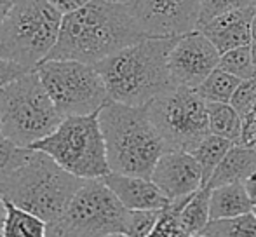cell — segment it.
Masks as SVG:
<instances>
[{"label":"cell","mask_w":256,"mask_h":237,"mask_svg":"<svg viewBox=\"0 0 256 237\" xmlns=\"http://www.w3.org/2000/svg\"><path fill=\"white\" fill-rule=\"evenodd\" d=\"M30 154L32 148L16 145L10 140H7L6 136L0 134V180H4L14 170L23 166L30 157Z\"/></svg>","instance_id":"cell-26"},{"label":"cell","mask_w":256,"mask_h":237,"mask_svg":"<svg viewBox=\"0 0 256 237\" xmlns=\"http://www.w3.org/2000/svg\"><path fill=\"white\" fill-rule=\"evenodd\" d=\"M0 134L24 148H32L49 136L63 120L37 70L28 72L0 91Z\"/></svg>","instance_id":"cell-6"},{"label":"cell","mask_w":256,"mask_h":237,"mask_svg":"<svg viewBox=\"0 0 256 237\" xmlns=\"http://www.w3.org/2000/svg\"><path fill=\"white\" fill-rule=\"evenodd\" d=\"M146 38L128 4L91 0L61 21L58 42L48 60H74L96 64L124 48Z\"/></svg>","instance_id":"cell-1"},{"label":"cell","mask_w":256,"mask_h":237,"mask_svg":"<svg viewBox=\"0 0 256 237\" xmlns=\"http://www.w3.org/2000/svg\"><path fill=\"white\" fill-rule=\"evenodd\" d=\"M48 222L6 200V220L2 227V237H48Z\"/></svg>","instance_id":"cell-19"},{"label":"cell","mask_w":256,"mask_h":237,"mask_svg":"<svg viewBox=\"0 0 256 237\" xmlns=\"http://www.w3.org/2000/svg\"><path fill=\"white\" fill-rule=\"evenodd\" d=\"M244 188H246L248 197H250V200L253 202V208H254L256 206V171L251 176H248L244 180Z\"/></svg>","instance_id":"cell-32"},{"label":"cell","mask_w":256,"mask_h":237,"mask_svg":"<svg viewBox=\"0 0 256 237\" xmlns=\"http://www.w3.org/2000/svg\"><path fill=\"white\" fill-rule=\"evenodd\" d=\"M209 131L232 143H240L242 138V118L230 103H208Z\"/></svg>","instance_id":"cell-21"},{"label":"cell","mask_w":256,"mask_h":237,"mask_svg":"<svg viewBox=\"0 0 256 237\" xmlns=\"http://www.w3.org/2000/svg\"><path fill=\"white\" fill-rule=\"evenodd\" d=\"M234 145H236V143H232L230 140L209 132L206 138L200 140V142L190 150V154L196 157L200 170H202L204 185L209 182L212 173L218 170V166L222 164V160L225 159L226 154L230 152V148H232Z\"/></svg>","instance_id":"cell-20"},{"label":"cell","mask_w":256,"mask_h":237,"mask_svg":"<svg viewBox=\"0 0 256 237\" xmlns=\"http://www.w3.org/2000/svg\"><path fill=\"white\" fill-rule=\"evenodd\" d=\"M61 21L63 14L48 0H14L0 26V58L35 70L56 46Z\"/></svg>","instance_id":"cell-5"},{"label":"cell","mask_w":256,"mask_h":237,"mask_svg":"<svg viewBox=\"0 0 256 237\" xmlns=\"http://www.w3.org/2000/svg\"><path fill=\"white\" fill-rule=\"evenodd\" d=\"M102 180L129 211L164 210L171 202L150 178L108 173Z\"/></svg>","instance_id":"cell-15"},{"label":"cell","mask_w":256,"mask_h":237,"mask_svg":"<svg viewBox=\"0 0 256 237\" xmlns=\"http://www.w3.org/2000/svg\"><path fill=\"white\" fill-rule=\"evenodd\" d=\"M150 180L166 194L169 200L186 197L204 186L199 162L190 152L169 150L157 160Z\"/></svg>","instance_id":"cell-13"},{"label":"cell","mask_w":256,"mask_h":237,"mask_svg":"<svg viewBox=\"0 0 256 237\" xmlns=\"http://www.w3.org/2000/svg\"><path fill=\"white\" fill-rule=\"evenodd\" d=\"M248 7H256V0H202V14H200L199 26L220 14L237 9H248Z\"/></svg>","instance_id":"cell-29"},{"label":"cell","mask_w":256,"mask_h":237,"mask_svg":"<svg viewBox=\"0 0 256 237\" xmlns=\"http://www.w3.org/2000/svg\"><path fill=\"white\" fill-rule=\"evenodd\" d=\"M28 72H32L30 68L16 63V61L0 58V91L4 88H7L9 84H12L14 80L21 78L23 75H26Z\"/></svg>","instance_id":"cell-30"},{"label":"cell","mask_w":256,"mask_h":237,"mask_svg":"<svg viewBox=\"0 0 256 237\" xmlns=\"http://www.w3.org/2000/svg\"><path fill=\"white\" fill-rule=\"evenodd\" d=\"M218 68L228 72V74L236 75L240 80H248V78L256 77V66L253 61V52H251V46H242V48L232 49L222 54L218 63Z\"/></svg>","instance_id":"cell-24"},{"label":"cell","mask_w":256,"mask_h":237,"mask_svg":"<svg viewBox=\"0 0 256 237\" xmlns=\"http://www.w3.org/2000/svg\"><path fill=\"white\" fill-rule=\"evenodd\" d=\"M106 237H128V236H124V234H114V236H106Z\"/></svg>","instance_id":"cell-38"},{"label":"cell","mask_w":256,"mask_h":237,"mask_svg":"<svg viewBox=\"0 0 256 237\" xmlns=\"http://www.w3.org/2000/svg\"><path fill=\"white\" fill-rule=\"evenodd\" d=\"M100 126L112 173L150 178L157 160L169 152L145 106L110 102L100 110Z\"/></svg>","instance_id":"cell-3"},{"label":"cell","mask_w":256,"mask_h":237,"mask_svg":"<svg viewBox=\"0 0 256 237\" xmlns=\"http://www.w3.org/2000/svg\"><path fill=\"white\" fill-rule=\"evenodd\" d=\"M35 70L61 117L96 114L112 102L94 64L74 60H46Z\"/></svg>","instance_id":"cell-9"},{"label":"cell","mask_w":256,"mask_h":237,"mask_svg":"<svg viewBox=\"0 0 256 237\" xmlns=\"http://www.w3.org/2000/svg\"><path fill=\"white\" fill-rule=\"evenodd\" d=\"M150 118L169 150L190 152L209 134L208 103L196 89L174 88L158 94L146 105Z\"/></svg>","instance_id":"cell-10"},{"label":"cell","mask_w":256,"mask_h":237,"mask_svg":"<svg viewBox=\"0 0 256 237\" xmlns=\"http://www.w3.org/2000/svg\"><path fill=\"white\" fill-rule=\"evenodd\" d=\"M162 214V210H136L129 211L128 216V237H148L150 232L155 228L158 218Z\"/></svg>","instance_id":"cell-27"},{"label":"cell","mask_w":256,"mask_h":237,"mask_svg":"<svg viewBox=\"0 0 256 237\" xmlns=\"http://www.w3.org/2000/svg\"><path fill=\"white\" fill-rule=\"evenodd\" d=\"M4 220H6V200H4L2 194H0V237H2Z\"/></svg>","instance_id":"cell-34"},{"label":"cell","mask_w":256,"mask_h":237,"mask_svg":"<svg viewBox=\"0 0 256 237\" xmlns=\"http://www.w3.org/2000/svg\"><path fill=\"white\" fill-rule=\"evenodd\" d=\"M110 2H117V4H128L129 0H110Z\"/></svg>","instance_id":"cell-37"},{"label":"cell","mask_w":256,"mask_h":237,"mask_svg":"<svg viewBox=\"0 0 256 237\" xmlns=\"http://www.w3.org/2000/svg\"><path fill=\"white\" fill-rule=\"evenodd\" d=\"M84 182L63 170L48 154L32 148L23 166L0 180V194L10 204L52 224L66 211Z\"/></svg>","instance_id":"cell-4"},{"label":"cell","mask_w":256,"mask_h":237,"mask_svg":"<svg viewBox=\"0 0 256 237\" xmlns=\"http://www.w3.org/2000/svg\"><path fill=\"white\" fill-rule=\"evenodd\" d=\"M32 148L48 154L63 170L80 180H102L112 173L100 112L63 117L51 134Z\"/></svg>","instance_id":"cell-7"},{"label":"cell","mask_w":256,"mask_h":237,"mask_svg":"<svg viewBox=\"0 0 256 237\" xmlns=\"http://www.w3.org/2000/svg\"><path fill=\"white\" fill-rule=\"evenodd\" d=\"M251 52H253V61H254V66H256V44H251Z\"/></svg>","instance_id":"cell-36"},{"label":"cell","mask_w":256,"mask_h":237,"mask_svg":"<svg viewBox=\"0 0 256 237\" xmlns=\"http://www.w3.org/2000/svg\"><path fill=\"white\" fill-rule=\"evenodd\" d=\"M253 214H254V216H256V206L253 208Z\"/></svg>","instance_id":"cell-41"},{"label":"cell","mask_w":256,"mask_h":237,"mask_svg":"<svg viewBox=\"0 0 256 237\" xmlns=\"http://www.w3.org/2000/svg\"><path fill=\"white\" fill-rule=\"evenodd\" d=\"M254 9L256 7H248L220 14L208 23L200 24L199 30L212 42L220 54L242 46H251V21Z\"/></svg>","instance_id":"cell-14"},{"label":"cell","mask_w":256,"mask_h":237,"mask_svg":"<svg viewBox=\"0 0 256 237\" xmlns=\"http://www.w3.org/2000/svg\"><path fill=\"white\" fill-rule=\"evenodd\" d=\"M240 82L242 80L237 78L236 75L222 68H216L196 91L206 103H230Z\"/></svg>","instance_id":"cell-22"},{"label":"cell","mask_w":256,"mask_h":237,"mask_svg":"<svg viewBox=\"0 0 256 237\" xmlns=\"http://www.w3.org/2000/svg\"><path fill=\"white\" fill-rule=\"evenodd\" d=\"M251 44H256V9L253 14V21H251Z\"/></svg>","instance_id":"cell-35"},{"label":"cell","mask_w":256,"mask_h":237,"mask_svg":"<svg viewBox=\"0 0 256 237\" xmlns=\"http://www.w3.org/2000/svg\"><path fill=\"white\" fill-rule=\"evenodd\" d=\"M256 171V150L253 146L246 145H234L226 157L222 160L218 170L212 173L209 182L206 183L211 188L228 183H244V180L251 176Z\"/></svg>","instance_id":"cell-16"},{"label":"cell","mask_w":256,"mask_h":237,"mask_svg":"<svg viewBox=\"0 0 256 237\" xmlns=\"http://www.w3.org/2000/svg\"><path fill=\"white\" fill-rule=\"evenodd\" d=\"M129 210L103 180H86L66 211L49 224L48 237H106L124 234Z\"/></svg>","instance_id":"cell-8"},{"label":"cell","mask_w":256,"mask_h":237,"mask_svg":"<svg viewBox=\"0 0 256 237\" xmlns=\"http://www.w3.org/2000/svg\"><path fill=\"white\" fill-rule=\"evenodd\" d=\"M220 58V51L200 30L183 35L169 52L171 84L174 88L197 89L218 68Z\"/></svg>","instance_id":"cell-12"},{"label":"cell","mask_w":256,"mask_h":237,"mask_svg":"<svg viewBox=\"0 0 256 237\" xmlns=\"http://www.w3.org/2000/svg\"><path fill=\"white\" fill-rule=\"evenodd\" d=\"M209 202H211V186L208 185L200 186L185 200L183 208L180 210V224L188 236L200 234L211 222Z\"/></svg>","instance_id":"cell-18"},{"label":"cell","mask_w":256,"mask_h":237,"mask_svg":"<svg viewBox=\"0 0 256 237\" xmlns=\"http://www.w3.org/2000/svg\"><path fill=\"white\" fill-rule=\"evenodd\" d=\"M178 38H143L96 63L112 102L145 106L171 89L169 52Z\"/></svg>","instance_id":"cell-2"},{"label":"cell","mask_w":256,"mask_h":237,"mask_svg":"<svg viewBox=\"0 0 256 237\" xmlns=\"http://www.w3.org/2000/svg\"><path fill=\"white\" fill-rule=\"evenodd\" d=\"M230 105L237 110L240 118H246L256 108V77L242 80L237 91L234 92Z\"/></svg>","instance_id":"cell-28"},{"label":"cell","mask_w":256,"mask_h":237,"mask_svg":"<svg viewBox=\"0 0 256 237\" xmlns=\"http://www.w3.org/2000/svg\"><path fill=\"white\" fill-rule=\"evenodd\" d=\"M186 199H188V196L171 200L169 206L162 210L160 218H158L157 225L150 232L148 237H190L185 232V228L182 227V224H180V210L183 208Z\"/></svg>","instance_id":"cell-25"},{"label":"cell","mask_w":256,"mask_h":237,"mask_svg":"<svg viewBox=\"0 0 256 237\" xmlns=\"http://www.w3.org/2000/svg\"><path fill=\"white\" fill-rule=\"evenodd\" d=\"M211 220H223V218L240 216L253 211V202L248 197L244 183H228L211 188Z\"/></svg>","instance_id":"cell-17"},{"label":"cell","mask_w":256,"mask_h":237,"mask_svg":"<svg viewBox=\"0 0 256 237\" xmlns=\"http://www.w3.org/2000/svg\"><path fill=\"white\" fill-rule=\"evenodd\" d=\"M190 237H206V236H202V234H196V236H190Z\"/></svg>","instance_id":"cell-40"},{"label":"cell","mask_w":256,"mask_h":237,"mask_svg":"<svg viewBox=\"0 0 256 237\" xmlns=\"http://www.w3.org/2000/svg\"><path fill=\"white\" fill-rule=\"evenodd\" d=\"M48 2L52 4V6L64 16V14L80 9L82 6H86V4L91 2V0H48Z\"/></svg>","instance_id":"cell-31"},{"label":"cell","mask_w":256,"mask_h":237,"mask_svg":"<svg viewBox=\"0 0 256 237\" xmlns=\"http://www.w3.org/2000/svg\"><path fill=\"white\" fill-rule=\"evenodd\" d=\"M12 6H14V0H0V26L4 24L6 18L9 16Z\"/></svg>","instance_id":"cell-33"},{"label":"cell","mask_w":256,"mask_h":237,"mask_svg":"<svg viewBox=\"0 0 256 237\" xmlns=\"http://www.w3.org/2000/svg\"><path fill=\"white\" fill-rule=\"evenodd\" d=\"M206 237H256V216L251 213L223 220H211L200 232Z\"/></svg>","instance_id":"cell-23"},{"label":"cell","mask_w":256,"mask_h":237,"mask_svg":"<svg viewBox=\"0 0 256 237\" xmlns=\"http://www.w3.org/2000/svg\"><path fill=\"white\" fill-rule=\"evenodd\" d=\"M128 7L146 38H178L199 30L202 0H129Z\"/></svg>","instance_id":"cell-11"},{"label":"cell","mask_w":256,"mask_h":237,"mask_svg":"<svg viewBox=\"0 0 256 237\" xmlns=\"http://www.w3.org/2000/svg\"><path fill=\"white\" fill-rule=\"evenodd\" d=\"M0 132H2V116H0Z\"/></svg>","instance_id":"cell-39"}]
</instances>
